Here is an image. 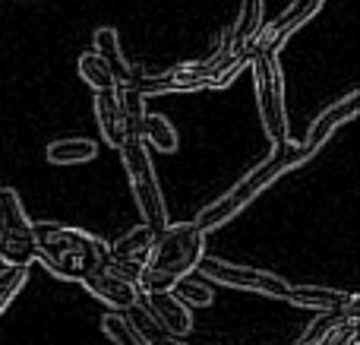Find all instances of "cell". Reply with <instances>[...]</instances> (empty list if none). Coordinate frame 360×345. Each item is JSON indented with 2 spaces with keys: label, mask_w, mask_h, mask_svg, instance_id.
I'll return each instance as SVG.
<instances>
[{
  "label": "cell",
  "mask_w": 360,
  "mask_h": 345,
  "mask_svg": "<svg viewBox=\"0 0 360 345\" xmlns=\"http://www.w3.org/2000/svg\"><path fill=\"white\" fill-rule=\"evenodd\" d=\"M44 156H48L51 165H82L98 156V146L86 137H67V139H54L44 149Z\"/></svg>",
  "instance_id": "2e32d148"
},
{
  "label": "cell",
  "mask_w": 360,
  "mask_h": 345,
  "mask_svg": "<svg viewBox=\"0 0 360 345\" xmlns=\"http://www.w3.org/2000/svg\"><path fill=\"white\" fill-rule=\"evenodd\" d=\"M262 29V0H240V19L234 25L237 42H250Z\"/></svg>",
  "instance_id": "cb8c5ba5"
},
{
  "label": "cell",
  "mask_w": 360,
  "mask_h": 345,
  "mask_svg": "<svg viewBox=\"0 0 360 345\" xmlns=\"http://www.w3.org/2000/svg\"><path fill=\"white\" fill-rule=\"evenodd\" d=\"M196 270L202 272V276H209V282L228 285V289L256 291V295H269V298H285V301H288V291H291V285L281 276L256 270V266H234V263H224V260H215V257H202Z\"/></svg>",
  "instance_id": "ba28073f"
},
{
  "label": "cell",
  "mask_w": 360,
  "mask_h": 345,
  "mask_svg": "<svg viewBox=\"0 0 360 345\" xmlns=\"http://www.w3.org/2000/svg\"><path fill=\"white\" fill-rule=\"evenodd\" d=\"M171 295L177 298V301H184L186 308H209L212 301H215V291H212V285L199 282V279H177L174 285H171Z\"/></svg>",
  "instance_id": "7402d4cb"
},
{
  "label": "cell",
  "mask_w": 360,
  "mask_h": 345,
  "mask_svg": "<svg viewBox=\"0 0 360 345\" xmlns=\"http://www.w3.org/2000/svg\"><path fill=\"white\" fill-rule=\"evenodd\" d=\"M345 320H351V317L345 314L342 308H338V310H319V317L304 330V336H300L294 345H319L323 339H329V336L335 333V330L342 327Z\"/></svg>",
  "instance_id": "44dd1931"
},
{
  "label": "cell",
  "mask_w": 360,
  "mask_h": 345,
  "mask_svg": "<svg viewBox=\"0 0 360 345\" xmlns=\"http://www.w3.org/2000/svg\"><path fill=\"white\" fill-rule=\"evenodd\" d=\"M124 86H127V89H133V92H139L143 99H146V95H168V92H174L165 73L152 76V73H139V70H133L130 80H127Z\"/></svg>",
  "instance_id": "d4e9b609"
},
{
  "label": "cell",
  "mask_w": 360,
  "mask_h": 345,
  "mask_svg": "<svg viewBox=\"0 0 360 345\" xmlns=\"http://www.w3.org/2000/svg\"><path fill=\"white\" fill-rule=\"evenodd\" d=\"M139 139L158 152H177V143H180L177 130L171 127L168 118H162V114H146L143 124H139Z\"/></svg>",
  "instance_id": "ac0fdd59"
},
{
  "label": "cell",
  "mask_w": 360,
  "mask_h": 345,
  "mask_svg": "<svg viewBox=\"0 0 360 345\" xmlns=\"http://www.w3.org/2000/svg\"><path fill=\"white\" fill-rule=\"evenodd\" d=\"M357 111H360V92H357V89H351L345 99H338L335 105H329L310 124V130H307V139H304V149L310 152V156H316V152L323 149V143L338 130V127L357 118Z\"/></svg>",
  "instance_id": "8fae6325"
},
{
  "label": "cell",
  "mask_w": 360,
  "mask_h": 345,
  "mask_svg": "<svg viewBox=\"0 0 360 345\" xmlns=\"http://www.w3.org/2000/svg\"><path fill=\"white\" fill-rule=\"evenodd\" d=\"M101 330H105V336L114 345H146L143 333H139L124 314H105L101 317Z\"/></svg>",
  "instance_id": "603a6c76"
},
{
  "label": "cell",
  "mask_w": 360,
  "mask_h": 345,
  "mask_svg": "<svg viewBox=\"0 0 360 345\" xmlns=\"http://www.w3.org/2000/svg\"><path fill=\"white\" fill-rule=\"evenodd\" d=\"M76 70H79L82 82H89V86L95 89V92H105V89H114V76L111 70H108V63L101 61L95 51H86V54H79V61H76Z\"/></svg>",
  "instance_id": "ffe728a7"
},
{
  "label": "cell",
  "mask_w": 360,
  "mask_h": 345,
  "mask_svg": "<svg viewBox=\"0 0 360 345\" xmlns=\"http://www.w3.org/2000/svg\"><path fill=\"white\" fill-rule=\"evenodd\" d=\"M354 298V291H335V289H319V285H291L288 291V304L294 308H310V310H338Z\"/></svg>",
  "instance_id": "9a60e30c"
},
{
  "label": "cell",
  "mask_w": 360,
  "mask_h": 345,
  "mask_svg": "<svg viewBox=\"0 0 360 345\" xmlns=\"http://www.w3.org/2000/svg\"><path fill=\"white\" fill-rule=\"evenodd\" d=\"M307 158H313L310 152L304 149V143H291V139H281V143H275V152L266 158L262 165H256L253 171H250L247 177H243L237 187H231L228 194L221 196V200H215L212 206H205L202 213L193 219V225L199 228V232H215V228H221L224 222H231L237 213H240L243 206H250V203L256 200V196L262 194V190L269 187V184H275L285 171L297 168V165H304Z\"/></svg>",
  "instance_id": "7a4b0ae2"
},
{
  "label": "cell",
  "mask_w": 360,
  "mask_h": 345,
  "mask_svg": "<svg viewBox=\"0 0 360 345\" xmlns=\"http://www.w3.org/2000/svg\"><path fill=\"white\" fill-rule=\"evenodd\" d=\"M139 308L171 336H186L193 330L190 308L184 301H177L171 291H139Z\"/></svg>",
  "instance_id": "30bf717a"
},
{
  "label": "cell",
  "mask_w": 360,
  "mask_h": 345,
  "mask_svg": "<svg viewBox=\"0 0 360 345\" xmlns=\"http://www.w3.org/2000/svg\"><path fill=\"white\" fill-rule=\"evenodd\" d=\"M35 260L63 282H79L92 266L108 257V244L82 228H67L57 222H32Z\"/></svg>",
  "instance_id": "6da1fadb"
},
{
  "label": "cell",
  "mask_w": 360,
  "mask_h": 345,
  "mask_svg": "<svg viewBox=\"0 0 360 345\" xmlns=\"http://www.w3.org/2000/svg\"><path fill=\"white\" fill-rule=\"evenodd\" d=\"M114 95H117L120 120H124L127 133H130V137H139V124H143V118L149 114L146 111V99L139 92H133V89H127V86H114Z\"/></svg>",
  "instance_id": "d6986e66"
},
{
  "label": "cell",
  "mask_w": 360,
  "mask_h": 345,
  "mask_svg": "<svg viewBox=\"0 0 360 345\" xmlns=\"http://www.w3.org/2000/svg\"><path fill=\"white\" fill-rule=\"evenodd\" d=\"M202 257L205 234L193 222L168 225L152 241V251L143 263V276H139V291H171V285L190 276Z\"/></svg>",
  "instance_id": "3957f363"
},
{
  "label": "cell",
  "mask_w": 360,
  "mask_h": 345,
  "mask_svg": "<svg viewBox=\"0 0 360 345\" xmlns=\"http://www.w3.org/2000/svg\"><path fill=\"white\" fill-rule=\"evenodd\" d=\"M79 282L86 285L89 295L98 298V301H105L108 308L127 310V308H133V304L139 301V289H136V285H130V282H124V279L111 276V272H108L101 263L92 266V270L79 279Z\"/></svg>",
  "instance_id": "7c38bea8"
},
{
  "label": "cell",
  "mask_w": 360,
  "mask_h": 345,
  "mask_svg": "<svg viewBox=\"0 0 360 345\" xmlns=\"http://www.w3.org/2000/svg\"><path fill=\"white\" fill-rule=\"evenodd\" d=\"M92 44H95V54H98L101 61L108 63V70H111V76H114V86H124V82L130 80L133 67H130V63H127L124 51H120L117 32H114L111 25H101V29H95Z\"/></svg>",
  "instance_id": "5bb4252c"
},
{
  "label": "cell",
  "mask_w": 360,
  "mask_h": 345,
  "mask_svg": "<svg viewBox=\"0 0 360 345\" xmlns=\"http://www.w3.org/2000/svg\"><path fill=\"white\" fill-rule=\"evenodd\" d=\"M256 54V42H237L234 29H224L218 38L215 51L202 61H190L180 67L168 70V82L174 92H196V89H224L228 82L237 80L243 67L253 61Z\"/></svg>",
  "instance_id": "277c9868"
},
{
  "label": "cell",
  "mask_w": 360,
  "mask_h": 345,
  "mask_svg": "<svg viewBox=\"0 0 360 345\" xmlns=\"http://www.w3.org/2000/svg\"><path fill=\"white\" fill-rule=\"evenodd\" d=\"M326 0H294L285 13H281L275 23H262V29L256 32V51H269V54H278V48L294 35L297 29H304L313 16L319 13Z\"/></svg>",
  "instance_id": "9c48e42d"
},
{
  "label": "cell",
  "mask_w": 360,
  "mask_h": 345,
  "mask_svg": "<svg viewBox=\"0 0 360 345\" xmlns=\"http://www.w3.org/2000/svg\"><path fill=\"white\" fill-rule=\"evenodd\" d=\"M101 266H105L111 276H117V279H124V282H130V285H136L139 289V276H143V263H130V260H120V257H111L108 253L105 260H101Z\"/></svg>",
  "instance_id": "4316f807"
},
{
  "label": "cell",
  "mask_w": 360,
  "mask_h": 345,
  "mask_svg": "<svg viewBox=\"0 0 360 345\" xmlns=\"http://www.w3.org/2000/svg\"><path fill=\"white\" fill-rule=\"evenodd\" d=\"M25 279H29V266H6V270L0 272V314H4L6 304L22 291Z\"/></svg>",
  "instance_id": "484cf974"
},
{
  "label": "cell",
  "mask_w": 360,
  "mask_h": 345,
  "mask_svg": "<svg viewBox=\"0 0 360 345\" xmlns=\"http://www.w3.org/2000/svg\"><path fill=\"white\" fill-rule=\"evenodd\" d=\"M120 156H124V168L127 177H130V187L133 196H136V206L143 213L146 225L152 232H165L171 225L168 222V206H165V194H162V184H158V175L152 168V158L149 149L139 137H127L124 146H120Z\"/></svg>",
  "instance_id": "5b68a950"
},
{
  "label": "cell",
  "mask_w": 360,
  "mask_h": 345,
  "mask_svg": "<svg viewBox=\"0 0 360 345\" xmlns=\"http://www.w3.org/2000/svg\"><path fill=\"white\" fill-rule=\"evenodd\" d=\"M95 120H98V130H101V139L114 149L124 146V139L130 137L120 120V108H117V95L114 89H105V92H95Z\"/></svg>",
  "instance_id": "4fadbf2b"
},
{
  "label": "cell",
  "mask_w": 360,
  "mask_h": 345,
  "mask_svg": "<svg viewBox=\"0 0 360 345\" xmlns=\"http://www.w3.org/2000/svg\"><path fill=\"white\" fill-rule=\"evenodd\" d=\"M0 263H6V266L35 263L32 222L13 187H0Z\"/></svg>",
  "instance_id": "52a82bcc"
},
{
  "label": "cell",
  "mask_w": 360,
  "mask_h": 345,
  "mask_svg": "<svg viewBox=\"0 0 360 345\" xmlns=\"http://www.w3.org/2000/svg\"><path fill=\"white\" fill-rule=\"evenodd\" d=\"M250 67H253L256 105H259L262 127H266L272 143H281V139H288V108H285V76H281L278 57L269 54V51H256Z\"/></svg>",
  "instance_id": "8992f818"
},
{
  "label": "cell",
  "mask_w": 360,
  "mask_h": 345,
  "mask_svg": "<svg viewBox=\"0 0 360 345\" xmlns=\"http://www.w3.org/2000/svg\"><path fill=\"white\" fill-rule=\"evenodd\" d=\"M152 241H155V232H152L149 225H139V228H133V232L120 234V238L108 247V253L120 257V260H130V263H146V257H149V251H152Z\"/></svg>",
  "instance_id": "e0dca14e"
}]
</instances>
